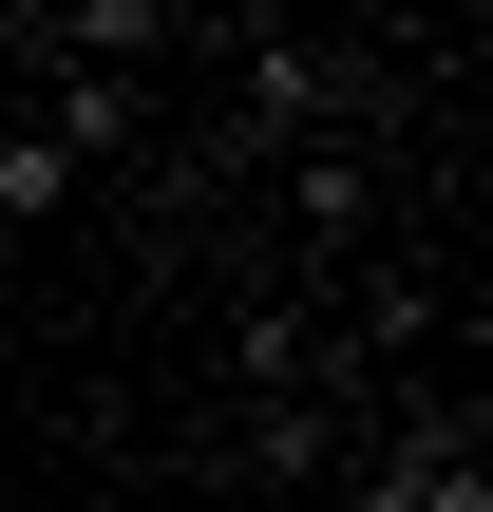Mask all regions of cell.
<instances>
[{
    "mask_svg": "<svg viewBox=\"0 0 493 512\" xmlns=\"http://www.w3.org/2000/svg\"><path fill=\"white\" fill-rule=\"evenodd\" d=\"M361 512H493V437H475V399H456V418H399V437L361 456Z\"/></svg>",
    "mask_w": 493,
    "mask_h": 512,
    "instance_id": "1",
    "label": "cell"
},
{
    "mask_svg": "<svg viewBox=\"0 0 493 512\" xmlns=\"http://www.w3.org/2000/svg\"><path fill=\"white\" fill-rule=\"evenodd\" d=\"M0 76H19V114H38V133H57L76 171L152 133V76H95V57H0Z\"/></svg>",
    "mask_w": 493,
    "mask_h": 512,
    "instance_id": "2",
    "label": "cell"
},
{
    "mask_svg": "<svg viewBox=\"0 0 493 512\" xmlns=\"http://www.w3.org/2000/svg\"><path fill=\"white\" fill-rule=\"evenodd\" d=\"M228 76H247V133H323V114L361 95V76H342L323 38H285V19H266V38H228Z\"/></svg>",
    "mask_w": 493,
    "mask_h": 512,
    "instance_id": "3",
    "label": "cell"
},
{
    "mask_svg": "<svg viewBox=\"0 0 493 512\" xmlns=\"http://www.w3.org/2000/svg\"><path fill=\"white\" fill-rule=\"evenodd\" d=\"M57 209H76V152L19 114V133H0V228H57Z\"/></svg>",
    "mask_w": 493,
    "mask_h": 512,
    "instance_id": "4",
    "label": "cell"
},
{
    "mask_svg": "<svg viewBox=\"0 0 493 512\" xmlns=\"http://www.w3.org/2000/svg\"><path fill=\"white\" fill-rule=\"evenodd\" d=\"M190 512H247V494H190Z\"/></svg>",
    "mask_w": 493,
    "mask_h": 512,
    "instance_id": "5",
    "label": "cell"
}]
</instances>
